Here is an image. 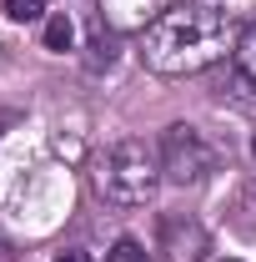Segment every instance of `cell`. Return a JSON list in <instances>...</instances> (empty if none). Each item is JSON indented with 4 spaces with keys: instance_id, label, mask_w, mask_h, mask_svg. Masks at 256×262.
<instances>
[{
    "instance_id": "obj_1",
    "label": "cell",
    "mask_w": 256,
    "mask_h": 262,
    "mask_svg": "<svg viewBox=\"0 0 256 262\" xmlns=\"http://www.w3.org/2000/svg\"><path fill=\"white\" fill-rule=\"evenodd\" d=\"M236 20L216 5H196L181 0L171 10H161L141 35V61L161 76H196L206 66H216L226 51H236Z\"/></svg>"
},
{
    "instance_id": "obj_2",
    "label": "cell",
    "mask_w": 256,
    "mask_h": 262,
    "mask_svg": "<svg viewBox=\"0 0 256 262\" xmlns=\"http://www.w3.org/2000/svg\"><path fill=\"white\" fill-rule=\"evenodd\" d=\"M96 187L100 196H111L116 207H146L161 187V162L156 151L146 146V141H116L111 151H106V162L96 171Z\"/></svg>"
},
{
    "instance_id": "obj_3",
    "label": "cell",
    "mask_w": 256,
    "mask_h": 262,
    "mask_svg": "<svg viewBox=\"0 0 256 262\" xmlns=\"http://www.w3.org/2000/svg\"><path fill=\"white\" fill-rule=\"evenodd\" d=\"M161 171L176 182V187H196V182H206L211 171H216V146L201 136L196 126H171L161 136Z\"/></svg>"
},
{
    "instance_id": "obj_4",
    "label": "cell",
    "mask_w": 256,
    "mask_h": 262,
    "mask_svg": "<svg viewBox=\"0 0 256 262\" xmlns=\"http://www.w3.org/2000/svg\"><path fill=\"white\" fill-rule=\"evenodd\" d=\"M156 242L166 252V262H206V252H211V232L196 217H161Z\"/></svg>"
},
{
    "instance_id": "obj_5",
    "label": "cell",
    "mask_w": 256,
    "mask_h": 262,
    "mask_svg": "<svg viewBox=\"0 0 256 262\" xmlns=\"http://www.w3.org/2000/svg\"><path fill=\"white\" fill-rule=\"evenodd\" d=\"M231 56H236V76H241L246 86H256V26L236 40V51H231Z\"/></svg>"
},
{
    "instance_id": "obj_6",
    "label": "cell",
    "mask_w": 256,
    "mask_h": 262,
    "mask_svg": "<svg viewBox=\"0 0 256 262\" xmlns=\"http://www.w3.org/2000/svg\"><path fill=\"white\" fill-rule=\"evenodd\" d=\"M70 35H75L70 15H50V20H45V46H50V51H70Z\"/></svg>"
},
{
    "instance_id": "obj_7",
    "label": "cell",
    "mask_w": 256,
    "mask_h": 262,
    "mask_svg": "<svg viewBox=\"0 0 256 262\" xmlns=\"http://www.w3.org/2000/svg\"><path fill=\"white\" fill-rule=\"evenodd\" d=\"M111 61H116V35L96 26V31H91V66L100 71V66H111Z\"/></svg>"
},
{
    "instance_id": "obj_8",
    "label": "cell",
    "mask_w": 256,
    "mask_h": 262,
    "mask_svg": "<svg viewBox=\"0 0 256 262\" xmlns=\"http://www.w3.org/2000/svg\"><path fill=\"white\" fill-rule=\"evenodd\" d=\"M106 262H146V247H141L136 237H121V242L106 252Z\"/></svg>"
},
{
    "instance_id": "obj_9",
    "label": "cell",
    "mask_w": 256,
    "mask_h": 262,
    "mask_svg": "<svg viewBox=\"0 0 256 262\" xmlns=\"http://www.w3.org/2000/svg\"><path fill=\"white\" fill-rule=\"evenodd\" d=\"M5 15L10 20H40L45 15V0H5Z\"/></svg>"
},
{
    "instance_id": "obj_10",
    "label": "cell",
    "mask_w": 256,
    "mask_h": 262,
    "mask_svg": "<svg viewBox=\"0 0 256 262\" xmlns=\"http://www.w3.org/2000/svg\"><path fill=\"white\" fill-rule=\"evenodd\" d=\"M20 257V252H15V242H10V237H0V262H15Z\"/></svg>"
},
{
    "instance_id": "obj_11",
    "label": "cell",
    "mask_w": 256,
    "mask_h": 262,
    "mask_svg": "<svg viewBox=\"0 0 256 262\" xmlns=\"http://www.w3.org/2000/svg\"><path fill=\"white\" fill-rule=\"evenodd\" d=\"M56 262H91V257H86V252H61Z\"/></svg>"
},
{
    "instance_id": "obj_12",
    "label": "cell",
    "mask_w": 256,
    "mask_h": 262,
    "mask_svg": "<svg viewBox=\"0 0 256 262\" xmlns=\"http://www.w3.org/2000/svg\"><path fill=\"white\" fill-rule=\"evenodd\" d=\"M10 121H15V116H10V111H5V116H0V131H5V126H10Z\"/></svg>"
},
{
    "instance_id": "obj_13",
    "label": "cell",
    "mask_w": 256,
    "mask_h": 262,
    "mask_svg": "<svg viewBox=\"0 0 256 262\" xmlns=\"http://www.w3.org/2000/svg\"><path fill=\"white\" fill-rule=\"evenodd\" d=\"M251 151H256V136H251Z\"/></svg>"
},
{
    "instance_id": "obj_14",
    "label": "cell",
    "mask_w": 256,
    "mask_h": 262,
    "mask_svg": "<svg viewBox=\"0 0 256 262\" xmlns=\"http://www.w3.org/2000/svg\"><path fill=\"white\" fill-rule=\"evenodd\" d=\"M226 262H236V257H226Z\"/></svg>"
}]
</instances>
